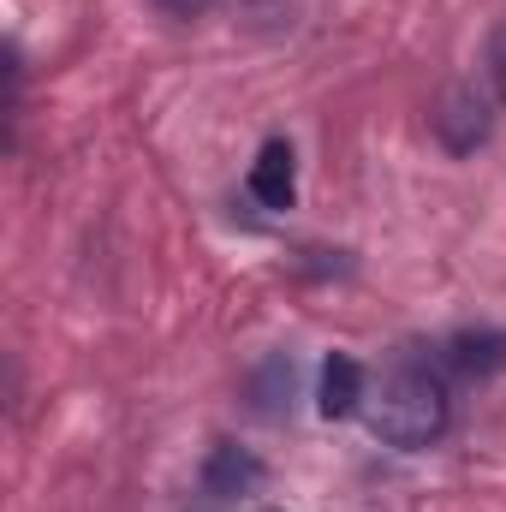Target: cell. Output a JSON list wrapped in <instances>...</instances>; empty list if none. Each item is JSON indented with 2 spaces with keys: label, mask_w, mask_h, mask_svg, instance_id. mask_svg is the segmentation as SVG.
<instances>
[{
  "label": "cell",
  "mask_w": 506,
  "mask_h": 512,
  "mask_svg": "<svg viewBox=\"0 0 506 512\" xmlns=\"http://www.w3.org/2000/svg\"><path fill=\"white\" fill-rule=\"evenodd\" d=\"M251 197L262 209H292L298 203V161L286 137H268L251 161Z\"/></svg>",
  "instance_id": "3"
},
{
  "label": "cell",
  "mask_w": 506,
  "mask_h": 512,
  "mask_svg": "<svg viewBox=\"0 0 506 512\" xmlns=\"http://www.w3.org/2000/svg\"><path fill=\"white\" fill-rule=\"evenodd\" d=\"M262 477H268V471H262V459H256L251 447H233V441L209 447V459H203V489H209L215 501L251 495L256 483H262Z\"/></svg>",
  "instance_id": "4"
},
{
  "label": "cell",
  "mask_w": 506,
  "mask_h": 512,
  "mask_svg": "<svg viewBox=\"0 0 506 512\" xmlns=\"http://www.w3.org/2000/svg\"><path fill=\"white\" fill-rule=\"evenodd\" d=\"M167 18H197V12H209V6H221V0H155Z\"/></svg>",
  "instance_id": "9"
},
{
  "label": "cell",
  "mask_w": 506,
  "mask_h": 512,
  "mask_svg": "<svg viewBox=\"0 0 506 512\" xmlns=\"http://www.w3.org/2000/svg\"><path fill=\"white\" fill-rule=\"evenodd\" d=\"M316 405H322V417H352V411L364 405V370H358V358L334 352V358L322 364V393H316Z\"/></svg>",
  "instance_id": "6"
},
{
  "label": "cell",
  "mask_w": 506,
  "mask_h": 512,
  "mask_svg": "<svg viewBox=\"0 0 506 512\" xmlns=\"http://www.w3.org/2000/svg\"><path fill=\"white\" fill-rule=\"evenodd\" d=\"M251 393H256V411L262 417H280V399L292 393V358H268L251 376Z\"/></svg>",
  "instance_id": "7"
},
{
  "label": "cell",
  "mask_w": 506,
  "mask_h": 512,
  "mask_svg": "<svg viewBox=\"0 0 506 512\" xmlns=\"http://www.w3.org/2000/svg\"><path fill=\"white\" fill-rule=\"evenodd\" d=\"M489 131H495V114H489V102H483L471 84H453V90L441 96V108H435V137H441L447 155H477V149L489 143Z\"/></svg>",
  "instance_id": "2"
},
{
  "label": "cell",
  "mask_w": 506,
  "mask_h": 512,
  "mask_svg": "<svg viewBox=\"0 0 506 512\" xmlns=\"http://www.w3.org/2000/svg\"><path fill=\"white\" fill-rule=\"evenodd\" d=\"M489 78H495V96L506 108V30H495V42H489Z\"/></svg>",
  "instance_id": "8"
},
{
  "label": "cell",
  "mask_w": 506,
  "mask_h": 512,
  "mask_svg": "<svg viewBox=\"0 0 506 512\" xmlns=\"http://www.w3.org/2000/svg\"><path fill=\"white\" fill-rule=\"evenodd\" d=\"M447 364L459 376H501L506 370V334L501 328H465L447 340Z\"/></svg>",
  "instance_id": "5"
},
{
  "label": "cell",
  "mask_w": 506,
  "mask_h": 512,
  "mask_svg": "<svg viewBox=\"0 0 506 512\" xmlns=\"http://www.w3.org/2000/svg\"><path fill=\"white\" fill-rule=\"evenodd\" d=\"M251 512H280V507H251Z\"/></svg>",
  "instance_id": "10"
},
{
  "label": "cell",
  "mask_w": 506,
  "mask_h": 512,
  "mask_svg": "<svg viewBox=\"0 0 506 512\" xmlns=\"http://www.w3.org/2000/svg\"><path fill=\"white\" fill-rule=\"evenodd\" d=\"M364 417H370V435H376L381 447L423 453V447H435V441L447 435L453 399H447V387H441V376H435L429 364L399 358V364L381 376L376 393L364 399Z\"/></svg>",
  "instance_id": "1"
}]
</instances>
